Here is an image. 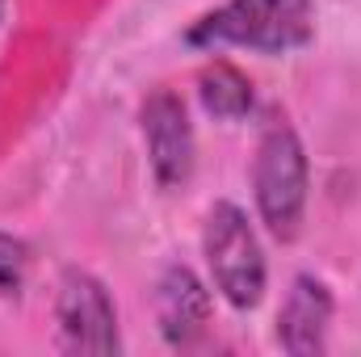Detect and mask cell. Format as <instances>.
Returning a JSON list of instances; mask_svg holds the SVG:
<instances>
[{
	"label": "cell",
	"mask_w": 361,
	"mask_h": 357,
	"mask_svg": "<svg viewBox=\"0 0 361 357\" xmlns=\"http://www.w3.org/2000/svg\"><path fill=\"white\" fill-rule=\"evenodd\" d=\"M315 38V0H223L185 34L189 47H244L286 55Z\"/></svg>",
	"instance_id": "6da1fadb"
},
{
	"label": "cell",
	"mask_w": 361,
	"mask_h": 357,
	"mask_svg": "<svg viewBox=\"0 0 361 357\" xmlns=\"http://www.w3.org/2000/svg\"><path fill=\"white\" fill-rule=\"evenodd\" d=\"M55 320H59V337L72 353H118L122 349L118 307H114L105 282H97L85 269H68L59 277Z\"/></svg>",
	"instance_id": "277c9868"
},
{
	"label": "cell",
	"mask_w": 361,
	"mask_h": 357,
	"mask_svg": "<svg viewBox=\"0 0 361 357\" xmlns=\"http://www.w3.org/2000/svg\"><path fill=\"white\" fill-rule=\"evenodd\" d=\"M307 189H311V169L298 131L286 118H273L257 143L252 160V198L261 210V223L277 240H294L302 231L307 214Z\"/></svg>",
	"instance_id": "7a4b0ae2"
},
{
	"label": "cell",
	"mask_w": 361,
	"mask_h": 357,
	"mask_svg": "<svg viewBox=\"0 0 361 357\" xmlns=\"http://www.w3.org/2000/svg\"><path fill=\"white\" fill-rule=\"evenodd\" d=\"M143 143H147V164L164 189H180L193 177L197 164V139L189 109L173 89H156L143 101Z\"/></svg>",
	"instance_id": "5b68a950"
},
{
	"label": "cell",
	"mask_w": 361,
	"mask_h": 357,
	"mask_svg": "<svg viewBox=\"0 0 361 357\" xmlns=\"http://www.w3.org/2000/svg\"><path fill=\"white\" fill-rule=\"evenodd\" d=\"M197 97L202 109L219 122H240L244 114H252V80L231 63H210L197 76Z\"/></svg>",
	"instance_id": "ba28073f"
},
{
	"label": "cell",
	"mask_w": 361,
	"mask_h": 357,
	"mask_svg": "<svg viewBox=\"0 0 361 357\" xmlns=\"http://www.w3.org/2000/svg\"><path fill=\"white\" fill-rule=\"evenodd\" d=\"M332 290L315 273H298L286 290V303L277 311V341L294 357H315L328 349V328H332Z\"/></svg>",
	"instance_id": "8992f818"
},
{
	"label": "cell",
	"mask_w": 361,
	"mask_h": 357,
	"mask_svg": "<svg viewBox=\"0 0 361 357\" xmlns=\"http://www.w3.org/2000/svg\"><path fill=\"white\" fill-rule=\"evenodd\" d=\"M156 320H160V337L169 345H193L206 324H210V290L206 282L193 273L189 265H173L160 273L156 282Z\"/></svg>",
	"instance_id": "52a82bcc"
},
{
	"label": "cell",
	"mask_w": 361,
	"mask_h": 357,
	"mask_svg": "<svg viewBox=\"0 0 361 357\" xmlns=\"http://www.w3.org/2000/svg\"><path fill=\"white\" fill-rule=\"evenodd\" d=\"M202 253H206V265L214 277V290L231 307L248 311L265 298L269 265H265V253H261V240H257L248 214L235 202L210 206L206 227H202Z\"/></svg>",
	"instance_id": "3957f363"
},
{
	"label": "cell",
	"mask_w": 361,
	"mask_h": 357,
	"mask_svg": "<svg viewBox=\"0 0 361 357\" xmlns=\"http://www.w3.org/2000/svg\"><path fill=\"white\" fill-rule=\"evenodd\" d=\"M25 265H30L25 244L0 236V294H17V286H21V277H25Z\"/></svg>",
	"instance_id": "9c48e42d"
}]
</instances>
